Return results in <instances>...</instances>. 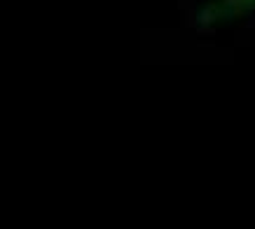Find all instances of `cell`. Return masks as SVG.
Listing matches in <instances>:
<instances>
[{
	"label": "cell",
	"instance_id": "cell-1",
	"mask_svg": "<svg viewBox=\"0 0 255 229\" xmlns=\"http://www.w3.org/2000/svg\"><path fill=\"white\" fill-rule=\"evenodd\" d=\"M255 9V0H220L216 7L206 9L204 19L206 21H220L225 16H237V14H244V12H251Z\"/></svg>",
	"mask_w": 255,
	"mask_h": 229
}]
</instances>
